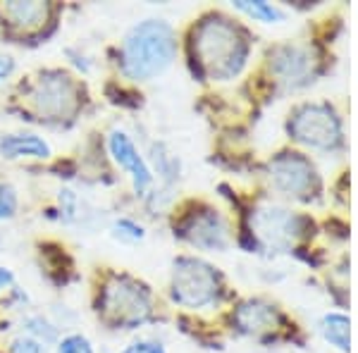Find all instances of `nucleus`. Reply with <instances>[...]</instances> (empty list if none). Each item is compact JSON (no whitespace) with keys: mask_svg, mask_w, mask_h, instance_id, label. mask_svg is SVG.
Masks as SVG:
<instances>
[{"mask_svg":"<svg viewBox=\"0 0 358 353\" xmlns=\"http://www.w3.org/2000/svg\"><path fill=\"white\" fill-rule=\"evenodd\" d=\"M34 103H36L41 115H48V117L55 120L69 117L79 106L77 86L72 84L67 74L50 72L38 79L36 89H34Z\"/></svg>","mask_w":358,"mask_h":353,"instance_id":"6","label":"nucleus"},{"mask_svg":"<svg viewBox=\"0 0 358 353\" xmlns=\"http://www.w3.org/2000/svg\"><path fill=\"white\" fill-rule=\"evenodd\" d=\"M303 217H296L287 210H261V215L256 217V224L261 229V234L270 244H292L303 234Z\"/></svg>","mask_w":358,"mask_h":353,"instance_id":"10","label":"nucleus"},{"mask_svg":"<svg viewBox=\"0 0 358 353\" xmlns=\"http://www.w3.org/2000/svg\"><path fill=\"white\" fill-rule=\"evenodd\" d=\"M13 69H15L13 57H5V55H0V79L10 77V74H13Z\"/></svg>","mask_w":358,"mask_h":353,"instance_id":"24","label":"nucleus"},{"mask_svg":"<svg viewBox=\"0 0 358 353\" xmlns=\"http://www.w3.org/2000/svg\"><path fill=\"white\" fill-rule=\"evenodd\" d=\"M322 334L327 341H332L337 349L349 351V320L339 312H332L322 320Z\"/></svg>","mask_w":358,"mask_h":353,"instance_id":"15","label":"nucleus"},{"mask_svg":"<svg viewBox=\"0 0 358 353\" xmlns=\"http://www.w3.org/2000/svg\"><path fill=\"white\" fill-rule=\"evenodd\" d=\"M310 50L308 48H280L277 53L273 55V69L280 74L282 82L296 86V84H303L308 82V74H310Z\"/></svg>","mask_w":358,"mask_h":353,"instance_id":"11","label":"nucleus"},{"mask_svg":"<svg viewBox=\"0 0 358 353\" xmlns=\"http://www.w3.org/2000/svg\"><path fill=\"white\" fill-rule=\"evenodd\" d=\"M113 234L117 236L120 241H129V244H134V241L143 239V227H138V224L131 222V219H120V222H115Z\"/></svg>","mask_w":358,"mask_h":353,"instance_id":"17","label":"nucleus"},{"mask_svg":"<svg viewBox=\"0 0 358 353\" xmlns=\"http://www.w3.org/2000/svg\"><path fill=\"white\" fill-rule=\"evenodd\" d=\"M248 41L239 27L224 17H210L194 31V57L210 79H229L244 67Z\"/></svg>","mask_w":358,"mask_h":353,"instance_id":"1","label":"nucleus"},{"mask_svg":"<svg viewBox=\"0 0 358 353\" xmlns=\"http://www.w3.org/2000/svg\"><path fill=\"white\" fill-rule=\"evenodd\" d=\"M280 320L273 305L261 303V301H248L241 305L234 315V322L241 332H261V329H273L275 322Z\"/></svg>","mask_w":358,"mask_h":353,"instance_id":"12","label":"nucleus"},{"mask_svg":"<svg viewBox=\"0 0 358 353\" xmlns=\"http://www.w3.org/2000/svg\"><path fill=\"white\" fill-rule=\"evenodd\" d=\"M29 329H31V334H36V337H43L45 341H50V339L55 337L53 327H50L45 320H41V317H31V320H29Z\"/></svg>","mask_w":358,"mask_h":353,"instance_id":"21","label":"nucleus"},{"mask_svg":"<svg viewBox=\"0 0 358 353\" xmlns=\"http://www.w3.org/2000/svg\"><path fill=\"white\" fill-rule=\"evenodd\" d=\"M57 353H94L89 339L82 337V334H69L57 344Z\"/></svg>","mask_w":358,"mask_h":353,"instance_id":"18","label":"nucleus"},{"mask_svg":"<svg viewBox=\"0 0 358 353\" xmlns=\"http://www.w3.org/2000/svg\"><path fill=\"white\" fill-rule=\"evenodd\" d=\"M182 236H187L192 244L201 248H224L227 246V224L213 210H203L201 215H194L184 227Z\"/></svg>","mask_w":358,"mask_h":353,"instance_id":"9","label":"nucleus"},{"mask_svg":"<svg viewBox=\"0 0 358 353\" xmlns=\"http://www.w3.org/2000/svg\"><path fill=\"white\" fill-rule=\"evenodd\" d=\"M270 177L273 184L287 196H308L315 189L317 179L315 170L303 155L299 153H282L270 163Z\"/></svg>","mask_w":358,"mask_h":353,"instance_id":"7","label":"nucleus"},{"mask_svg":"<svg viewBox=\"0 0 358 353\" xmlns=\"http://www.w3.org/2000/svg\"><path fill=\"white\" fill-rule=\"evenodd\" d=\"M17 208V199H15V191L5 184H0V219L10 217Z\"/></svg>","mask_w":358,"mask_h":353,"instance_id":"19","label":"nucleus"},{"mask_svg":"<svg viewBox=\"0 0 358 353\" xmlns=\"http://www.w3.org/2000/svg\"><path fill=\"white\" fill-rule=\"evenodd\" d=\"M60 206L62 212H65V219H74V215H77V196L72 191H60Z\"/></svg>","mask_w":358,"mask_h":353,"instance_id":"22","label":"nucleus"},{"mask_svg":"<svg viewBox=\"0 0 358 353\" xmlns=\"http://www.w3.org/2000/svg\"><path fill=\"white\" fill-rule=\"evenodd\" d=\"M217 289H220V277L210 265L194 258H182L175 263L172 296L177 303L189 305V308H201L215 298Z\"/></svg>","mask_w":358,"mask_h":353,"instance_id":"4","label":"nucleus"},{"mask_svg":"<svg viewBox=\"0 0 358 353\" xmlns=\"http://www.w3.org/2000/svg\"><path fill=\"white\" fill-rule=\"evenodd\" d=\"M236 8H239L241 13H246L248 17H253V20H258V22H282L285 20V15H282L280 10L273 8V5H268V3H261V0H253V3H248V0H239Z\"/></svg>","mask_w":358,"mask_h":353,"instance_id":"16","label":"nucleus"},{"mask_svg":"<svg viewBox=\"0 0 358 353\" xmlns=\"http://www.w3.org/2000/svg\"><path fill=\"white\" fill-rule=\"evenodd\" d=\"M0 153L8 155V158H20V155L48 158L50 146L36 134H10V136L0 138Z\"/></svg>","mask_w":358,"mask_h":353,"instance_id":"13","label":"nucleus"},{"mask_svg":"<svg viewBox=\"0 0 358 353\" xmlns=\"http://www.w3.org/2000/svg\"><path fill=\"white\" fill-rule=\"evenodd\" d=\"M108 146H110V153H113L115 163L122 167L124 172H129L131 179H134L136 194H143V191L151 187L153 175H151V170H148V165L143 163L141 155H138L134 143L129 141V136H127L124 131H113Z\"/></svg>","mask_w":358,"mask_h":353,"instance_id":"8","label":"nucleus"},{"mask_svg":"<svg viewBox=\"0 0 358 353\" xmlns=\"http://www.w3.org/2000/svg\"><path fill=\"white\" fill-rule=\"evenodd\" d=\"M13 353H43V346L34 337H20L13 341Z\"/></svg>","mask_w":358,"mask_h":353,"instance_id":"20","label":"nucleus"},{"mask_svg":"<svg viewBox=\"0 0 358 353\" xmlns=\"http://www.w3.org/2000/svg\"><path fill=\"white\" fill-rule=\"evenodd\" d=\"M8 284H13V272L8 268H0V289H5Z\"/></svg>","mask_w":358,"mask_h":353,"instance_id":"25","label":"nucleus"},{"mask_svg":"<svg viewBox=\"0 0 358 353\" xmlns=\"http://www.w3.org/2000/svg\"><path fill=\"white\" fill-rule=\"evenodd\" d=\"M177 41L167 22L146 20L131 27L122 43V72L134 82H146L165 72L175 60Z\"/></svg>","mask_w":358,"mask_h":353,"instance_id":"2","label":"nucleus"},{"mask_svg":"<svg viewBox=\"0 0 358 353\" xmlns=\"http://www.w3.org/2000/svg\"><path fill=\"white\" fill-rule=\"evenodd\" d=\"M122 353H165V349L155 341H136V344L127 346Z\"/></svg>","mask_w":358,"mask_h":353,"instance_id":"23","label":"nucleus"},{"mask_svg":"<svg viewBox=\"0 0 358 353\" xmlns=\"http://www.w3.org/2000/svg\"><path fill=\"white\" fill-rule=\"evenodd\" d=\"M292 136L310 148L330 150L342 143L339 120L330 106H303L289 122Z\"/></svg>","mask_w":358,"mask_h":353,"instance_id":"5","label":"nucleus"},{"mask_svg":"<svg viewBox=\"0 0 358 353\" xmlns=\"http://www.w3.org/2000/svg\"><path fill=\"white\" fill-rule=\"evenodd\" d=\"M101 305L108 320L122 327L141 325L151 312V298H148L146 287L131 282L129 277H113L103 289Z\"/></svg>","mask_w":358,"mask_h":353,"instance_id":"3","label":"nucleus"},{"mask_svg":"<svg viewBox=\"0 0 358 353\" xmlns=\"http://www.w3.org/2000/svg\"><path fill=\"white\" fill-rule=\"evenodd\" d=\"M5 15L13 20L17 27H38L48 17V5L45 3H10L5 5Z\"/></svg>","mask_w":358,"mask_h":353,"instance_id":"14","label":"nucleus"}]
</instances>
